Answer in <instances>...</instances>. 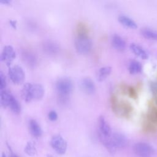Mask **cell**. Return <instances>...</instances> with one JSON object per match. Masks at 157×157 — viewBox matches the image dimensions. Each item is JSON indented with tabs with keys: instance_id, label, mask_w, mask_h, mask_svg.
Masks as SVG:
<instances>
[{
	"instance_id": "6da1fadb",
	"label": "cell",
	"mask_w": 157,
	"mask_h": 157,
	"mask_svg": "<svg viewBox=\"0 0 157 157\" xmlns=\"http://www.w3.org/2000/svg\"><path fill=\"white\" fill-rule=\"evenodd\" d=\"M44 88L39 83H26L23 85L21 90L22 99L29 102L32 101L41 99L44 95Z\"/></svg>"
},
{
	"instance_id": "7a4b0ae2",
	"label": "cell",
	"mask_w": 157,
	"mask_h": 157,
	"mask_svg": "<svg viewBox=\"0 0 157 157\" xmlns=\"http://www.w3.org/2000/svg\"><path fill=\"white\" fill-rule=\"evenodd\" d=\"M74 45L76 51L80 54L89 53L93 46L91 39L85 33H79L75 37Z\"/></svg>"
},
{
	"instance_id": "3957f363",
	"label": "cell",
	"mask_w": 157,
	"mask_h": 157,
	"mask_svg": "<svg viewBox=\"0 0 157 157\" xmlns=\"http://www.w3.org/2000/svg\"><path fill=\"white\" fill-rule=\"evenodd\" d=\"M55 89L61 98H66L73 90L72 81L68 77H62L57 80Z\"/></svg>"
},
{
	"instance_id": "277c9868",
	"label": "cell",
	"mask_w": 157,
	"mask_h": 157,
	"mask_svg": "<svg viewBox=\"0 0 157 157\" xmlns=\"http://www.w3.org/2000/svg\"><path fill=\"white\" fill-rule=\"evenodd\" d=\"M132 150L139 157H151L155 153V149L151 145L143 142L134 144Z\"/></svg>"
},
{
	"instance_id": "5b68a950",
	"label": "cell",
	"mask_w": 157,
	"mask_h": 157,
	"mask_svg": "<svg viewBox=\"0 0 157 157\" xmlns=\"http://www.w3.org/2000/svg\"><path fill=\"white\" fill-rule=\"evenodd\" d=\"M8 75L10 80L14 84L20 85L23 83L25 81V71L19 65L10 66L8 70Z\"/></svg>"
},
{
	"instance_id": "8992f818",
	"label": "cell",
	"mask_w": 157,
	"mask_h": 157,
	"mask_svg": "<svg viewBox=\"0 0 157 157\" xmlns=\"http://www.w3.org/2000/svg\"><path fill=\"white\" fill-rule=\"evenodd\" d=\"M50 145L55 151L60 155H64L67 151V143L59 134L54 135L50 140Z\"/></svg>"
},
{
	"instance_id": "52a82bcc",
	"label": "cell",
	"mask_w": 157,
	"mask_h": 157,
	"mask_svg": "<svg viewBox=\"0 0 157 157\" xmlns=\"http://www.w3.org/2000/svg\"><path fill=\"white\" fill-rule=\"evenodd\" d=\"M16 57V52L13 47L11 45H6L1 53L0 59L7 66H10Z\"/></svg>"
},
{
	"instance_id": "ba28073f",
	"label": "cell",
	"mask_w": 157,
	"mask_h": 157,
	"mask_svg": "<svg viewBox=\"0 0 157 157\" xmlns=\"http://www.w3.org/2000/svg\"><path fill=\"white\" fill-rule=\"evenodd\" d=\"M98 133L107 137H110L113 133L110 124L102 115L99 116L98 120Z\"/></svg>"
},
{
	"instance_id": "9c48e42d",
	"label": "cell",
	"mask_w": 157,
	"mask_h": 157,
	"mask_svg": "<svg viewBox=\"0 0 157 157\" xmlns=\"http://www.w3.org/2000/svg\"><path fill=\"white\" fill-rule=\"evenodd\" d=\"M111 139L115 148L117 149L124 148L128 144L126 136L121 132H114L111 136Z\"/></svg>"
},
{
	"instance_id": "30bf717a",
	"label": "cell",
	"mask_w": 157,
	"mask_h": 157,
	"mask_svg": "<svg viewBox=\"0 0 157 157\" xmlns=\"http://www.w3.org/2000/svg\"><path fill=\"white\" fill-rule=\"evenodd\" d=\"M79 86L81 90L87 94H93L96 91V85L94 82L89 77L83 78L80 81Z\"/></svg>"
},
{
	"instance_id": "8fae6325",
	"label": "cell",
	"mask_w": 157,
	"mask_h": 157,
	"mask_svg": "<svg viewBox=\"0 0 157 157\" xmlns=\"http://www.w3.org/2000/svg\"><path fill=\"white\" fill-rule=\"evenodd\" d=\"M98 136L100 142L106 148V150L109 151V153H110L111 155H114L116 153L117 148H115V147L113 144V142L111 139V136L107 137L98 133Z\"/></svg>"
},
{
	"instance_id": "7c38bea8",
	"label": "cell",
	"mask_w": 157,
	"mask_h": 157,
	"mask_svg": "<svg viewBox=\"0 0 157 157\" xmlns=\"http://www.w3.org/2000/svg\"><path fill=\"white\" fill-rule=\"evenodd\" d=\"M43 49L48 55H55L59 52L60 47L55 41L47 40L44 43Z\"/></svg>"
},
{
	"instance_id": "4fadbf2b",
	"label": "cell",
	"mask_w": 157,
	"mask_h": 157,
	"mask_svg": "<svg viewBox=\"0 0 157 157\" xmlns=\"http://www.w3.org/2000/svg\"><path fill=\"white\" fill-rule=\"evenodd\" d=\"M111 44L114 48L118 51H123L126 47V43L124 39L118 34H113L111 39Z\"/></svg>"
},
{
	"instance_id": "5bb4252c",
	"label": "cell",
	"mask_w": 157,
	"mask_h": 157,
	"mask_svg": "<svg viewBox=\"0 0 157 157\" xmlns=\"http://www.w3.org/2000/svg\"><path fill=\"white\" fill-rule=\"evenodd\" d=\"M22 59L23 61L30 67H34L37 64V57L33 52L29 50H24L22 53Z\"/></svg>"
},
{
	"instance_id": "9a60e30c",
	"label": "cell",
	"mask_w": 157,
	"mask_h": 157,
	"mask_svg": "<svg viewBox=\"0 0 157 157\" xmlns=\"http://www.w3.org/2000/svg\"><path fill=\"white\" fill-rule=\"evenodd\" d=\"M29 129L31 135L36 138L40 137L42 134V130L40 124L34 119H31L29 120Z\"/></svg>"
},
{
	"instance_id": "2e32d148",
	"label": "cell",
	"mask_w": 157,
	"mask_h": 157,
	"mask_svg": "<svg viewBox=\"0 0 157 157\" xmlns=\"http://www.w3.org/2000/svg\"><path fill=\"white\" fill-rule=\"evenodd\" d=\"M129 48L131 52L138 57L143 59H147L148 58L147 52L139 45L135 43H132L131 44Z\"/></svg>"
},
{
	"instance_id": "e0dca14e",
	"label": "cell",
	"mask_w": 157,
	"mask_h": 157,
	"mask_svg": "<svg viewBox=\"0 0 157 157\" xmlns=\"http://www.w3.org/2000/svg\"><path fill=\"white\" fill-rule=\"evenodd\" d=\"M118 21L121 24H122L123 26L127 28L131 29H136L137 28V23L132 18L126 15H120L118 17Z\"/></svg>"
},
{
	"instance_id": "ac0fdd59",
	"label": "cell",
	"mask_w": 157,
	"mask_h": 157,
	"mask_svg": "<svg viewBox=\"0 0 157 157\" xmlns=\"http://www.w3.org/2000/svg\"><path fill=\"white\" fill-rule=\"evenodd\" d=\"M12 96V94L6 90L0 91V103L2 107H8Z\"/></svg>"
},
{
	"instance_id": "d6986e66",
	"label": "cell",
	"mask_w": 157,
	"mask_h": 157,
	"mask_svg": "<svg viewBox=\"0 0 157 157\" xmlns=\"http://www.w3.org/2000/svg\"><path fill=\"white\" fill-rule=\"evenodd\" d=\"M112 67L109 66H105L101 67L97 74V78L99 82L104 80L111 73Z\"/></svg>"
},
{
	"instance_id": "ffe728a7",
	"label": "cell",
	"mask_w": 157,
	"mask_h": 157,
	"mask_svg": "<svg viewBox=\"0 0 157 157\" xmlns=\"http://www.w3.org/2000/svg\"><path fill=\"white\" fill-rule=\"evenodd\" d=\"M8 107L10 108L11 111L15 114L20 113L21 110V106L20 103L13 94L10 98Z\"/></svg>"
},
{
	"instance_id": "44dd1931",
	"label": "cell",
	"mask_w": 157,
	"mask_h": 157,
	"mask_svg": "<svg viewBox=\"0 0 157 157\" xmlns=\"http://www.w3.org/2000/svg\"><path fill=\"white\" fill-rule=\"evenodd\" d=\"M140 33L145 38L157 40V31L148 28H143L140 30Z\"/></svg>"
},
{
	"instance_id": "7402d4cb",
	"label": "cell",
	"mask_w": 157,
	"mask_h": 157,
	"mask_svg": "<svg viewBox=\"0 0 157 157\" xmlns=\"http://www.w3.org/2000/svg\"><path fill=\"white\" fill-rule=\"evenodd\" d=\"M142 66L140 62L136 60L131 61L128 66V71L131 74H137L142 71Z\"/></svg>"
},
{
	"instance_id": "603a6c76",
	"label": "cell",
	"mask_w": 157,
	"mask_h": 157,
	"mask_svg": "<svg viewBox=\"0 0 157 157\" xmlns=\"http://www.w3.org/2000/svg\"><path fill=\"white\" fill-rule=\"evenodd\" d=\"M24 151L27 155L30 156H35L37 155V153L34 144L31 141H29L26 143L24 148Z\"/></svg>"
},
{
	"instance_id": "cb8c5ba5",
	"label": "cell",
	"mask_w": 157,
	"mask_h": 157,
	"mask_svg": "<svg viewBox=\"0 0 157 157\" xmlns=\"http://www.w3.org/2000/svg\"><path fill=\"white\" fill-rule=\"evenodd\" d=\"M7 85V81L6 75L4 73L1 71L0 72V91L6 90V87Z\"/></svg>"
},
{
	"instance_id": "d4e9b609",
	"label": "cell",
	"mask_w": 157,
	"mask_h": 157,
	"mask_svg": "<svg viewBox=\"0 0 157 157\" xmlns=\"http://www.w3.org/2000/svg\"><path fill=\"white\" fill-rule=\"evenodd\" d=\"M48 118L52 121H56L58 118V114H57L55 110L50 111L48 113Z\"/></svg>"
},
{
	"instance_id": "484cf974",
	"label": "cell",
	"mask_w": 157,
	"mask_h": 157,
	"mask_svg": "<svg viewBox=\"0 0 157 157\" xmlns=\"http://www.w3.org/2000/svg\"><path fill=\"white\" fill-rule=\"evenodd\" d=\"M150 119L154 122H157V111H155L151 113L150 115Z\"/></svg>"
},
{
	"instance_id": "4316f807",
	"label": "cell",
	"mask_w": 157,
	"mask_h": 157,
	"mask_svg": "<svg viewBox=\"0 0 157 157\" xmlns=\"http://www.w3.org/2000/svg\"><path fill=\"white\" fill-rule=\"evenodd\" d=\"M7 148H8V149H9V151H10V157H18L17 155H15V153H13V151H12V148H11L10 146L8 144H7Z\"/></svg>"
},
{
	"instance_id": "83f0119b",
	"label": "cell",
	"mask_w": 157,
	"mask_h": 157,
	"mask_svg": "<svg viewBox=\"0 0 157 157\" xmlns=\"http://www.w3.org/2000/svg\"><path fill=\"white\" fill-rule=\"evenodd\" d=\"M9 23L10 25L13 28H17V21L15 20H10L9 21Z\"/></svg>"
},
{
	"instance_id": "f1b7e54d",
	"label": "cell",
	"mask_w": 157,
	"mask_h": 157,
	"mask_svg": "<svg viewBox=\"0 0 157 157\" xmlns=\"http://www.w3.org/2000/svg\"><path fill=\"white\" fill-rule=\"evenodd\" d=\"M10 2H11V1H9V0H2L0 1V3L4 4H10Z\"/></svg>"
},
{
	"instance_id": "f546056e",
	"label": "cell",
	"mask_w": 157,
	"mask_h": 157,
	"mask_svg": "<svg viewBox=\"0 0 157 157\" xmlns=\"http://www.w3.org/2000/svg\"><path fill=\"white\" fill-rule=\"evenodd\" d=\"M1 157H7V155H6V153H4V152H3V153H2V155H1Z\"/></svg>"
},
{
	"instance_id": "4dcf8cb0",
	"label": "cell",
	"mask_w": 157,
	"mask_h": 157,
	"mask_svg": "<svg viewBox=\"0 0 157 157\" xmlns=\"http://www.w3.org/2000/svg\"><path fill=\"white\" fill-rule=\"evenodd\" d=\"M47 157H55V156H53L52 155H50V154H47Z\"/></svg>"
}]
</instances>
